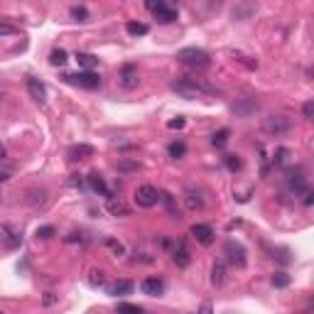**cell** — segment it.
Masks as SVG:
<instances>
[{"label":"cell","instance_id":"6da1fadb","mask_svg":"<svg viewBox=\"0 0 314 314\" xmlns=\"http://www.w3.org/2000/svg\"><path fill=\"white\" fill-rule=\"evenodd\" d=\"M172 89H175L179 96H184V98H199V96H204V94H214V89H211L204 79H191V76L175 79V81H172Z\"/></svg>","mask_w":314,"mask_h":314},{"label":"cell","instance_id":"7a4b0ae2","mask_svg":"<svg viewBox=\"0 0 314 314\" xmlns=\"http://www.w3.org/2000/svg\"><path fill=\"white\" fill-rule=\"evenodd\" d=\"M177 59L184 64V67L194 69V71H204V69L211 67V56L206 54L204 49H196V47H187V49H179Z\"/></svg>","mask_w":314,"mask_h":314},{"label":"cell","instance_id":"3957f363","mask_svg":"<svg viewBox=\"0 0 314 314\" xmlns=\"http://www.w3.org/2000/svg\"><path fill=\"white\" fill-rule=\"evenodd\" d=\"M64 81L79 89H98L101 86V76L94 71H76V74H64Z\"/></svg>","mask_w":314,"mask_h":314},{"label":"cell","instance_id":"277c9868","mask_svg":"<svg viewBox=\"0 0 314 314\" xmlns=\"http://www.w3.org/2000/svg\"><path fill=\"white\" fill-rule=\"evenodd\" d=\"M160 202V191L150 187V184H142V187H137L135 191V204L142 206V209H152V206Z\"/></svg>","mask_w":314,"mask_h":314},{"label":"cell","instance_id":"5b68a950","mask_svg":"<svg viewBox=\"0 0 314 314\" xmlns=\"http://www.w3.org/2000/svg\"><path fill=\"white\" fill-rule=\"evenodd\" d=\"M263 128H265L268 133H275V135H280V133H287V130L292 128V121H290L287 116H270V118H265Z\"/></svg>","mask_w":314,"mask_h":314},{"label":"cell","instance_id":"8992f818","mask_svg":"<svg viewBox=\"0 0 314 314\" xmlns=\"http://www.w3.org/2000/svg\"><path fill=\"white\" fill-rule=\"evenodd\" d=\"M191 236H194V241L196 243H202V246H211L214 243V229L211 226H206V223H194L191 226Z\"/></svg>","mask_w":314,"mask_h":314},{"label":"cell","instance_id":"52a82bcc","mask_svg":"<svg viewBox=\"0 0 314 314\" xmlns=\"http://www.w3.org/2000/svg\"><path fill=\"white\" fill-rule=\"evenodd\" d=\"M152 15L157 17V22H162V25H169V22H175L177 20V8L175 5H169V3H162V5H157Z\"/></svg>","mask_w":314,"mask_h":314},{"label":"cell","instance_id":"ba28073f","mask_svg":"<svg viewBox=\"0 0 314 314\" xmlns=\"http://www.w3.org/2000/svg\"><path fill=\"white\" fill-rule=\"evenodd\" d=\"M137 83H140V76H137V69L133 64H125L123 71H121V86L128 89V91H133L137 89Z\"/></svg>","mask_w":314,"mask_h":314},{"label":"cell","instance_id":"9c48e42d","mask_svg":"<svg viewBox=\"0 0 314 314\" xmlns=\"http://www.w3.org/2000/svg\"><path fill=\"white\" fill-rule=\"evenodd\" d=\"M226 253H229V260H231L233 265H238V268H243L246 265V250L241 243H236V241H229L226 243Z\"/></svg>","mask_w":314,"mask_h":314},{"label":"cell","instance_id":"30bf717a","mask_svg":"<svg viewBox=\"0 0 314 314\" xmlns=\"http://www.w3.org/2000/svg\"><path fill=\"white\" fill-rule=\"evenodd\" d=\"M106 209H108L110 216H130V206L125 204L121 196H108V202H106Z\"/></svg>","mask_w":314,"mask_h":314},{"label":"cell","instance_id":"8fae6325","mask_svg":"<svg viewBox=\"0 0 314 314\" xmlns=\"http://www.w3.org/2000/svg\"><path fill=\"white\" fill-rule=\"evenodd\" d=\"M27 91H30V96L37 101V103H44L47 101V89H44V83L40 81V79H35V76H27Z\"/></svg>","mask_w":314,"mask_h":314},{"label":"cell","instance_id":"7c38bea8","mask_svg":"<svg viewBox=\"0 0 314 314\" xmlns=\"http://www.w3.org/2000/svg\"><path fill=\"white\" fill-rule=\"evenodd\" d=\"M140 290H142L148 297H160V295H162V290H164V282L160 280V277H148V280H142Z\"/></svg>","mask_w":314,"mask_h":314},{"label":"cell","instance_id":"4fadbf2b","mask_svg":"<svg viewBox=\"0 0 314 314\" xmlns=\"http://www.w3.org/2000/svg\"><path fill=\"white\" fill-rule=\"evenodd\" d=\"M172 260H175V265H177V268H187V265L191 263L189 250H187V246H184L182 241H177V246L172 248Z\"/></svg>","mask_w":314,"mask_h":314},{"label":"cell","instance_id":"5bb4252c","mask_svg":"<svg viewBox=\"0 0 314 314\" xmlns=\"http://www.w3.org/2000/svg\"><path fill=\"white\" fill-rule=\"evenodd\" d=\"M94 145H86V142H81V145H74V148H69V160L71 162H76V160H86V157H94Z\"/></svg>","mask_w":314,"mask_h":314},{"label":"cell","instance_id":"9a60e30c","mask_svg":"<svg viewBox=\"0 0 314 314\" xmlns=\"http://www.w3.org/2000/svg\"><path fill=\"white\" fill-rule=\"evenodd\" d=\"M89 184H91V189H94V191L103 194V196H110L108 187H106V182H103V177H101L98 172H91V175H89Z\"/></svg>","mask_w":314,"mask_h":314},{"label":"cell","instance_id":"2e32d148","mask_svg":"<svg viewBox=\"0 0 314 314\" xmlns=\"http://www.w3.org/2000/svg\"><path fill=\"white\" fill-rule=\"evenodd\" d=\"M76 62H79V67L86 69V71H91L94 67H98V56L89 54V52H76Z\"/></svg>","mask_w":314,"mask_h":314},{"label":"cell","instance_id":"e0dca14e","mask_svg":"<svg viewBox=\"0 0 314 314\" xmlns=\"http://www.w3.org/2000/svg\"><path fill=\"white\" fill-rule=\"evenodd\" d=\"M223 282H226V265H223V263H216V265L211 268V285L221 287Z\"/></svg>","mask_w":314,"mask_h":314},{"label":"cell","instance_id":"ac0fdd59","mask_svg":"<svg viewBox=\"0 0 314 314\" xmlns=\"http://www.w3.org/2000/svg\"><path fill=\"white\" fill-rule=\"evenodd\" d=\"M130 290H133V282H130V280H118L113 287H108V295L118 297V295H128Z\"/></svg>","mask_w":314,"mask_h":314},{"label":"cell","instance_id":"d6986e66","mask_svg":"<svg viewBox=\"0 0 314 314\" xmlns=\"http://www.w3.org/2000/svg\"><path fill=\"white\" fill-rule=\"evenodd\" d=\"M125 32L133 35V37H140V35H148L150 27H148L145 22H128V25H125Z\"/></svg>","mask_w":314,"mask_h":314},{"label":"cell","instance_id":"ffe728a7","mask_svg":"<svg viewBox=\"0 0 314 314\" xmlns=\"http://www.w3.org/2000/svg\"><path fill=\"white\" fill-rule=\"evenodd\" d=\"M231 56H233V62H238V64H243L246 69H258V62L253 59V56H246V54H241V52H231Z\"/></svg>","mask_w":314,"mask_h":314},{"label":"cell","instance_id":"44dd1931","mask_svg":"<svg viewBox=\"0 0 314 314\" xmlns=\"http://www.w3.org/2000/svg\"><path fill=\"white\" fill-rule=\"evenodd\" d=\"M258 10V5L255 3H243V8H238V10H233V17L236 20H246L250 13H255Z\"/></svg>","mask_w":314,"mask_h":314},{"label":"cell","instance_id":"7402d4cb","mask_svg":"<svg viewBox=\"0 0 314 314\" xmlns=\"http://www.w3.org/2000/svg\"><path fill=\"white\" fill-rule=\"evenodd\" d=\"M67 62L69 59H67V52H64V49H54V52L49 54V64H52V67H64Z\"/></svg>","mask_w":314,"mask_h":314},{"label":"cell","instance_id":"603a6c76","mask_svg":"<svg viewBox=\"0 0 314 314\" xmlns=\"http://www.w3.org/2000/svg\"><path fill=\"white\" fill-rule=\"evenodd\" d=\"M89 282H91L94 287L106 285V273H103V270H98V268H94V270L89 273Z\"/></svg>","mask_w":314,"mask_h":314},{"label":"cell","instance_id":"cb8c5ba5","mask_svg":"<svg viewBox=\"0 0 314 314\" xmlns=\"http://www.w3.org/2000/svg\"><path fill=\"white\" fill-rule=\"evenodd\" d=\"M229 135H231V133H229L226 128L219 130V133H214V135H211V145H214V148H223V145L229 142Z\"/></svg>","mask_w":314,"mask_h":314},{"label":"cell","instance_id":"d4e9b609","mask_svg":"<svg viewBox=\"0 0 314 314\" xmlns=\"http://www.w3.org/2000/svg\"><path fill=\"white\" fill-rule=\"evenodd\" d=\"M71 17H74L76 22H86V20H89V10H86L83 5H76V8H71Z\"/></svg>","mask_w":314,"mask_h":314},{"label":"cell","instance_id":"484cf974","mask_svg":"<svg viewBox=\"0 0 314 314\" xmlns=\"http://www.w3.org/2000/svg\"><path fill=\"white\" fill-rule=\"evenodd\" d=\"M184 152H187V145H184V142H172V145H169V157H175V160L184 157Z\"/></svg>","mask_w":314,"mask_h":314},{"label":"cell","instance_id":"4316f807","mask_svg":"<svg viewBox=\"0 0 314 314\" xmlns=\"http://www.w3.org/2000/svg\"><path fill=\"white\" fill-rule=\"evenodd\" d=\"M287 157H290V150H287V148H277V150H275V157H273V164L280 167V164L287 162Z\"/></svg>","mask_w":314,"mask_h":314},{"label":"cell","instance_id":"83f0119b","mask_svg":"<svg viewBox=\"0 0 314 314\" xmlns=\"http://www.w3.org/2000/svg\"><path fill=\"white\" fill-rule=\"evenodd\" d=\"M226 167H229L231 172H238V169L243 167V162H241L238 155H226Z\"/></svg>","mask_w":314,"mask_h":314},{"label":"cell","instance_id":"f1b7e54d","mask_svg":"<svg viewBox=\"0 0 314 314\" xmlns=\"http://www.w3.org/2000/svg\"><path fill=\"white\" fill-rule=\"evenodd\" d=\"M187 206H189L191 211H196V209H202V206H204V202H202L194 191H187Z\"/></svg>","mask_w":314,"mask_h":314},{"label":"cell","instance_id":"f546056e","mask_svg":"<svg viewBox=\"0 0 314 314\" xmlns=\"http://www.w3.org/2000/svg\"><path fill=\"white\" fill-rule=\"evenodd\" d=\"M290 282H292V280H290V275L287 273H275L273 275V287H287Z\"/></svg>","mask_w":314,"mask_h":314},{"label":"cell","instance_id":"4dcf8cb0","mask_svg":"<svg viewBox=\"0 0 314 314\" xmlns=\"http://www.w3.org/2000/svg\"><path fill=\"white\" fill-rule=\"evenodd\" d=\"M106 246H108L110 250H113V253H116V255H123V253H125L123 243H118V241H116V238H106Z\"/></svg>","mask_w":314,"mask_h":314},{"label":"cell","instance_id":"1f68e13d","mask_svg":"<svg viewBox=\"0 0 314 314\" xmlns=\"http://www.w3.org/2000/svg\"><path fill=\"white\" fill-rule=\"evenodd\" d=\"M118 312H135V314H140V312H142V307H140V304H130V302H121V304H118Z\"/></svg>","mask_w":314,"mask_h":314},{"label":"cell","instance_id":"d6a6232c","mask_svg":"<svg viewBox=\"0 0 314 314\" xmlns=\"http://www.w3.org/2000/svg\"><path fill=\"white\" fill-rule=\"evenodd\" d=\"M54 233H56L54 226H42V229H37V238H44V241H47V238H52Z\"/></svg>","mask_w":314,"mask_h":314},{"label":"cell","instance_id":"836d02e7","mask_svg":"<svg viewBox=\"0 0 314 314\" xmlns=\"http://www.w3.org/2000/svg\"><path fill=\"white\" fill-rule=\"evenodd\" d=\"M8 35H17V27L8 25V22H0V37H8Z\"/></svg>","mask_w":314,"mask_h":314},{"label":"cell","instance_id":"e575fe53","mask_svg":"<svg viewBox=\"0 0 314 314\" xmlns=\"http://www.w3.org/2000/svg\"><path fill=\"white\" fill-rule=\"evenodd\" d=\"M302 116H304L307 121H312L314 118V101H307V103L302 106Z\"/></svg>","mask_w":314,"mask_h":314},{"label":"cell","instance_id":"d590c367","mask_svg":"<svg viewBox=\"0 0 314 314\" xmlns=\"http://www.w3.org/2000/svg\"><path fill=\"white\" fill-rule=\"evenodd\" d=\"M140 164L137 162H133V160H121L118 162V169H123V172H130V169H137Z\"/></svg>","mask_w":314,"mask_h":314},{"label":"cell","instance_id":"8d00e7d4","mask_svg":"<svg viewBox=\"0 0 314 314\" xmlns=\"http://www.w3.org/2000/svg\"><path fill=\"white\" fill-rule=\"evenodd\" d=\"M184 123H187V121H184L182 116H177V118H172V121L167 123V128H169V130H179V128H184Z\"/></svg>","mask_w":314,"mask_h":314},{"label":"cell","instance_id":"74e56055","mask_svg":"<svg viewBox=\"0 0 314 314\" xmlns=\"http://www.w3.org/2000/svg\"><path fill=\"white\" fill-rule=\"evenodd\" d=\"M302 202H304L307 206H312V204H314V194H312V189H307V187L302 189Z\"/></svg>","mask_w":314,"mask_h":314},{"label":"cell","instance_id":"f35d334b","mask_svg":"<svg viewBox=\"0 0 314 314\" xmlns=\"http://www.w3.org/2000/svg\"><path fill=\"white\" fill-rule=\"evenodd\" d=\"M56 302V295L54 292H47V295H44V300H42V304H44V307H49V304H54Z\"/></svg>","mask_w":314,"mask_h":314},{"label":"cell","instance_id":"ab89813d","mask_svg":"<svg viewBox=\"0 0 314 314\" xmlns=\"http://www.w3.org/2000/svg\"><path fill=\"white\" fill-rule=\"evenodd\" d=\"M69 184H71V187H79V189H81V187H83V179L79 177V175H71V179H69Z\"/></svg>","mask_w":314,"mask_h":314},{"label":"cell","instance_id":"60d3db41","mask_svg":"<svg viewBox=\"0 0 314 314\" xmlns=\"http://www.w3.org/2000/svg\"><path fill=\"white\" fill-rule=\"evenodd\" d=\"M5 155H8V152H5V148H3V145H0V160H3V157H5Z\"/></svg>","mask_w":314,"mask_h":314},{"label":"cell","instance_id":"b9f144b4","mask_svg":"<svg viewBox=\"0 0 314 314\" xmlns=\"http://www.w3.org/2000/svg\"><path fill=\"white\" fill-rule=\"evenodd\" d=\"M5 179H8V175H5V172H0V182H5Z\"/></svg>","mask_w":314,"mask_h":314}]
</instances>
